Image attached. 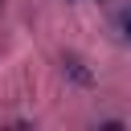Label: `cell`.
Segmentation results:
<instances>
[{
  "label": "cell",
  "instance_id": "2",
  "mask_svg": "<svg viewBox=\"0 0 131 131\" xmlns=\"http://www.w3.org/2000/svg\"><path fill=\"white\" fill-rule=\"evenodd\" d=\"M119 33H123V41H131V4L119 12Z\"/></svg>",
  "mask_w": 131,
  "mask_h": 131
},
{
  "label": "cell",
  "instance_id": "1",
  "mask_svg": "<svg viewBox=\"0 0 131 131\" xmlns=\"http://www.w3.org/2000/svg\"><path fill=\"white\" fill-rule=\"evenodd\" d=\"M61 66H66V74H70L74 82H82V86H90V82H94V74H90V70H82V61H78V57H66Z\"/></svg>",
  "mask_w": 131,
  "mask_h": 131
}]
</instances>
